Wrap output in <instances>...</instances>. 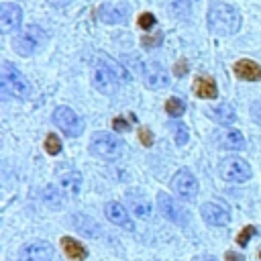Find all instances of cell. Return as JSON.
I'll return each mask as SVG.
<instances>
[{
	"label": "cell",
	"mask_w": 261,
	"mask_h": 261,
	"mask_svg": "<svg viewBox=\"0 0 261 261\" xmlns=\"http://www.w3.org/2000/svg\"><path fill=\"white\" fill-rule=\"evenodd\" d=\"M128 80V73L122 65H118L116 61H112L108 55L100 53L98 59H96V65L92 69V82H94V88L106 96L114 94L118 90V84L120 82H126Z\"/></svg>",
	"instance_id": "obj_1"
},
{
	"label": "cell",
	"mask_w": 261,
	"mask_h": 261,
	"mask_svg": "<svg viewBox=\"0 0 261 261\" xmlns=\"http://www.w3.org/2000/svg\"><path fill=\"white\" fill-rule=\"evenodd\" d=\"M208 27L216 35H234L241 29V14L232 4L214 2L208 8Z\"/></svg>",
	"instance_id": "obj_2"
},
{
	"label": "cell",
	"mask_w": 261,
	"mask_h": 261,
	"mask_svg": "<svg viewBox=\"0 0 261 261\" xmlns=\"http://www.w3.org/2000/svg\"><path fill=\"white\" fill-rule=\"evenodd\" d=\"M0 86H2V92L6 96H14V98H29L31 96L29 80L8 61H4L0 67Z\"/></svg>",
	"instance_id": "obj_3"
},
{
	"label": "cell",
	"mask_w": 261,
	"mask_h": 261,
	"mask_svg": "<svg viewBox=\"0 0 261 261\" xmlns=\"http://www.w3.org/2000/svg\"><path fill=\"white\" fill-rule=\"evenodd\" d=\"M122 149H124V143L112 133H96L90 141V153L106 161L118 159L122 155Z\"/></svg>",
	"instance_id": "obj_4"
},
{
	"label": "cell",
	"mask_w": 261,
	"mask_h": 261,
	"mask_svg": "<svg viewBox=\"0 0 261 261\" xmlns=\"http://www.w3.org/2000/svg\"><path fill=\"white\" fill-rule=\"evenodd\" d=\"M43 43H45V31H43L41 27H37V24H31V27L22 29V31L16 35L12 47H14V51H16L18 55L31 57Z\"/></svg>",
	"instance_id": "obj_5"
},
{
	"label": "cell",
	"mask_w": 261,
	"mask_h": 261,
	"mask_svg": "<svg viewBox=\"0 0 261 261\" xmlns=\"http://www.w3.org/2000/svg\"><path fill=\"white\" fill-rule=\"evenodd\" d=\"M220 175L222 179L230 181V184H243L247 179H251L253 171H251V165L241 159V157H226L220 161Z\"/></svg>",
	"instance_id": "obj_6"
},
{
	"label": "cell",
	"mask_w": 261,
	"mask_h": 261,
	"mask_svg": "<svg viewBox=\"0 0 261 261\" xmlns=\"http://www.w3.org/2000/svg\"><path fill=\"white\" fill-rule=\"evenodd\" d=\"M53 122L57 128H61L67 137H77L84 130V120L69 108V106H57L53 110Z\"/></svg>",
	"instance_id": "obj_7"
},
{
	"label": "cell",
	"mask_w": 261,
	"mask_h": 261,
	"mask_svg": "<svg viewBox=\"0 0 261 261\" xmlns=\"http://www.w3.org/2000/svg\"><path fill=\"white\" fill-rule=\"evenodd\" d=\"M171 190H173L179 198L192 200V198L198 194L200 186H198V179L194 177V173H192L190 169L181 167V169L171 177Z\"/></svg>",
	"instance_id": "obj_8"
},
{
	"label": "cell",
	"mask_w": 261,
	"mask_h": 261,
	"mask_svg": "<svg viewBox=\"0 0 261 261\" xmlns=\"http://www.w3.org/2000/svg\"><path fill=\"white\" fill-rule=\"evenodd\" d=\"M18 259L20 261H55L57 257H55L53 245H49L47 241H33L18 251Z\"/></svg>",
	"instance_id": "obj_9"
},
{
	"label": "cell",
	"mask_w": 261,
	"mask_h": 261,
	"mask_svg": "<svg viewBox=\"0 0 261 261\" xmlns=\"http://www.w3.org/2000/svg\"><path fill=\"white\" fill-rule=\"evenodd\" d=\"M157 204H159V210L163 212V216H165L167 220H171V222H175V224H186V222H188L186 210L179 206V202H177L173 196H169V194H165V192H159V194H157Z\"/></svg>",
	"instance_id": "obj_10"
},
{
	"label": "cell",
	"mask_w": 261,
	"mask_h": 261,
	"mask_svg": "<svg viewBox=\"0 0 261 261\" xmlns=\"http://www.w3.org/2000/svg\"><path fill=\"white\" fill-rule=\"evenodd\" d=\"M20 20H22V10L18 4H12V2H4L0 6V29L2 33H12L20 27Z\"/></svg>",
	"instance_id": "obj_11"
},
{
	"label": "cell",
	"mask_w": 261,
	"mask_h": 261,
	"mask_svg": "<svg viewBox=\"0 0 261 261\" xmlns=\"http://www.w3.org/2000/svg\"><path fill=\"white\" fill-rule=\"evenodd\" d=\"M200 214H202L204 222H206V224H212V226H224V224H228V220H230L228 210H226L224 206L216 204V202H206V204H202V206H200Z\"/></svg>",
	"instance_id": "obj_12"
},
{
	"label": "cell",
	"mask_w": 261,
	"mask_h": 261,
	"mask_svg": "<svg viewBox=\"0 0 261 261\" xmlns=\"http://www.w3.org/2000/svg\"><path fill=\"white\" fill-rule=\"evenodd\" d=\"M126 202H128V210L137 218H149L151 212H153V206H151L149 198L141 190H128L126 192Z\"/></svg>",
	"instance_id": "obj_13"
},
{
	"label": "cell",
	"mask_w": 261,
	"mask_h": 261,
	"mask_svg": "<svg viewBox=\"0 0 261 261\" xmlns=\"http://www.w3.org/2000/svg\"><path fill=\"white\" fill-rule=\"evenodd\" d=\"M143 80H145V86L151 90H159L169 84V75L159 63H147L143 69Z\"/></svg>",
	"instance_id": "obj_14"
},
{
	"label": "cell",
	"mask_w": 261,
	"mask_h": 261,
	"mask_svg": "<svg viewBox=\"0 0 261 261\" xmlns=\"http://www.w3.org/2000/svg\"><path fill=\"white\" fill-rule=\"evenodd\" d=\"M104 214H106V218H108L112 224H116V226H122V228H126V230H133V228H135L128 210H126L120 202H108V204L104 206Z\"/></svg>",
	"instance_id": "obj_15"
},
{
	"label": "cell",
	"mask_w": 261,
	"mask_h": 261,
	"mask_svg": "<svg viewBox=\"0 0 261 261\" xmlns=\"http://www.w3.org/2000/svg\"><path fill=\"white\" fill-rule=\"evenodd\" d=\"M71 224H73L82 234H86V237H90V239L100 237V224H98L94 218L86 216V214L75 212V214L71 216Z\"/></svg>",
	"instance_id": "obj_16"
},
{
	"label": "cell",
	"mask_w": 261,
	"mask_h": 261,
	"mask_svg": "<svg viewBox=\"0 0 261 261\" xmlns=\"http://www.w3.org/2000/svg\"><path fill=\"white\" fill-rule=\"evenodd\" d=\"M234 73L247 82H261V65L251 59H239L234 63Z\"/></svg>",
	"instance_id": "obj_17"
},
{
	"label": "cell",
	"mask_w": 261,
	"mask_h": 261,
	"mask_svg": "<svg viewBox=\"0 0 261 261\" xmlns=\"http://www.w3.org/2000/svg\"><path fill=\"white\" fill-rule=\"evenodd\" d=\"M59 188L63 192V196L69 198H77V194L82 192V175L77 171H67L59 177Z\"/></svg>",
	"instance_id": "obj_18"
},
{
	"label": "cell",
	"mask_w": 261,
	"mask_h": 261,
	"mask_svg": "<svg viewBox=\"0 0 261 261\" xmlns=\"http://www.w3.org/2000/svg\"><path fill=\"white\" fill-rule=\"evenodd\" d=\"M61 247H63V251H65V257L69 259V261H84L86 257H88V251H86V247L82 245V243H77L73 237H61Z\"/></svg>",
	"instance_id": "obj_19"
},
{
	"label": "cell",
	"mask_w": 261,
	"mask_h": 261,
	"mask_svg": "<svg viewBox=\"0 0 261 261\" xmlns=\"http://www.w3.org/2000/svg\"><path fill=\"white\" fill-rule=\"evenodd\" d=\"M194 92H196V96L202 98V100H210V98H216V96H218V90H216L214 80H212V77H206V75L196 77V82H194Z\"/></svg>",
	"instance_id": "obj_20"
},
{
	"label": "cell",
	"mask_w": 261,
	"mask_h": 261,
	"mask_svg": "<svg viewBox=\"0 0 261 261\" xmlns=\"http://www.w3.org/2000/svg\"><path fill=\"white\" fill-rule=\"evenodd\" d=\"M98 16L102 22L106 24H116V22H122L126 12L122 6H110V4H102L100 10H98Z\"/></svg>",
	"instance_id": "obj_21"
},
{
	"label": "cell",
	"mask_w": 261,
	"mask_h": 261,
	"mask_svg": "<svg viewBox=\"0 0 261 261\" xmlns=\"http://www.w3.org/2000/svg\"><path fill=\"white\" fill-rule=\"evenodd\" d=\"M208 114H210V118L212 120H216L218 124H232L234 120H237V114H234V108L230 106V104H218L216 108H212V110H208Z\"/></svg>",
	"instance_id": "obj_22"
},
{
	"label": "cell",
	"mask_w": 261,
	"mask_h": 261,
	"mask_svg": "<svg viewBox=\"0 0 261 261\" xmlns=\"http://www.w3.org/2000/svg\"><path fill=\"white\" fill-rule=\"evenodd\" d=\"M222 149H230V151H239L245 149V137L241 130L237 128H228L222 135Z\"/></svg>",
	"instance_id": "obj_23"
},
{
	"label": "cell",
	"mask_w": 261,
	"mask_h": 261,
	"mask_svg": "<svg viewBox=\"0 0 261 261\" xmlns=\"http://www.w3.org/2000/svg\"><path fill=\"white\" fill-rule=\"evenodd\" d=\"M43 200H45L49 206L59 208V206H61V202H63V192H61V190H57L55 186H47V188H45V192H43Z\"/></svg>",
	"instance_id": "obj_24"
},
{
	"label": "cell",
	"mask_w": 261,
	"mask_h": 261,
	"mask_svg": "<svg viewBox=\"0 0 261 261\" xmlns=\"http://www.w3.org/2000/svg\"><path fill=\"white\" fill-rule=\"evenodd\" d=\"M184 110H186L184 100H179V98H167V102H165V112H167L169 116L177 118V116L184 114Z\"/></svg>",
	"instance_id": "obj_25"
},
{
	"label": "cell",
	"mask_w": 261,
	"mask_h": 261,
	"mask_svg": "<svg viewBox=\"0 0 261 261\" xmlns=\"http://www.w3.org/2000/svg\"><path fill=\"white\" fill-rule=\"evenodd\" d=\"M45 151H47L49 155H57V153L61 151V141H59L57 135L49 133V135L45 137Z\"/></svg>",
	"instance_id": "obj_26"
},
{
	"label": "cell",
	"mask_w": 261,
	"mask_h": 261,
	"mask_svg": "<svg viewBox=\"0 0 261 261\" xmlns=\"http://www.w3.org/2000/svg\"><path fill=\"white\" fill-rule=\"evenodd\" d=\"M257 232V228L253 226V224H247L239 234H237V245H241V247H245L249 241H251V237Z\"/></svg>",
	"instance_id": "obj_27"
},
{
	"label": "cell",
	"mask_w": 261,
	"mask_h": 261,
	"mask_svg": "<svg viewBox=\"0 0 261 261\" xmlns=\"http://www.w3.org/2000/svg\"><path fill=\"white\" fill-rule=\"evenodd\" d=\"M161 41H163V35H161V33H157V35H145V37L141 39V45L147 47V49H151V47H159Z\"/></svg>",
	"instance_id": "obj_28"
},
{
	"label": "cell",
	"mask_w": 261,
	"mask_h": 261,
	"mask_svg": "<svg viewBox=\"0 0 261 261\" xmlns=\"http://www.w3.org/2000/svg\"><path fill=\"white\" fill-rule=\"evenodd\" d=\"M173 139H175V143H177V145H186V143H188V139H190L188 126H186V124H177V126H175V135H173Z\"/></svg>",
	"instance_id": "obj_29"
},
{
	"label": "cell",
	"mask_w": 261,
	"mask_h": 261,
	"mask_svg": "<svg viewBox=\"0 0 261 261\" xmlns=\"http://www.w3.org/2000/svg\"><path fill=\"white\" fill-rule=\"evenodd\" d=\"M139 27H141L143 31L153 29V27H155V16H153L151 12H143V14L139 16Z\"/></svg>",
	"instance_id": "obj_30"
},
{
	"label": "cell",
	"mask_w": 261,
	"mask_h": 261,
	"mask_svg": "<svg viewBox=\"0 0 261 261\" xmlns=\"http://www.w3.org/2000/svg\"><path fill=\"white\" fill-rule=\"evenodd\" d=\"M171 12L177 16V14H181V16H186L188 14V4L184 2V0H173L171 2Z\"/></svg>",
	"instance_id": "obj_31"
},
{
	"label": "cell",
	"mask_w": 261,
	"mask_h": 261,
	"mask_svg": "<svg viewBox=\"0 0 261 261\" xmlns=\"http://www.w3.org/2000/svg\"><path fill=\"white\" fill-rule=\"evenodd\" d=\"M139 139H141V143L145 145V147H151L153 145V133L149 130V128H139Z\"/></svg>",
	"instance_id": "obj_32"
},
{
	"label": "cell",
	"mask_w": 261,
	"mask_h": 261,
	"mask_svg": "<svg viewBox=\"0 0 261 261\" xmlns=\"http://www.w3.org/2000/svg\"><path fill=\"white\" fill-rule=\"evenodd\" d=\"M173 73H175L177 77H184V75L188 73V61H186V59H179V61L173 65Z\"/></svg>",
	"instance_id": "obj_33"
},
{
	"label": "cell",
	"mask_w": 261,
	"mask_h": 261,
	"mask_svg": "<svg viewBox=\"0 0 261 261\" xmlns=\"http://www.w3.org/2000/svg\"><path fill=\"white\" fill-rule=\"evenodd\" d=\"M128 126H130V124H128V120H124L122 116H116V118L112 120V128H114V130H118V133L128 130Z\"/></svg>",
	"instance_id": "obj_34"
},
{
	"label": "cell",
	"mask_w": 261,
	"mask_h": 261,
	"mask_svg": "<svg viewBox=\"0 0 261 261\" xmlns=\"http://www.w3.org/2000/svg\"><path fill=\"white\" fill-rule=\"evenodd\" d=\"M251 116H253V120L257 124H261V100H257V102L251 104Z\"/></svg>",
	"instance_id": "obj_35"
},
{
	"label": "cell",
	"mask_w": 261,
	"mask_h": 261,
	"mask_svg": "<svg viewBox=\"0 0 261 261\" xmlns=\"http://www.w3.org/2000/svg\"><path fill=\"white\" fill-rule=\"evenodd\" d=\"M224 261H245V257L239 255V253H234V251H226L224 253Z\"/></svg>",
	"instance_id": "obj_36"
},
{
	"label": "cell",
	"mask_w": 261,
	"mask_h": 261,
	"mask_svg": "<svg viewBox=\"0 0 261 261\" xmlns=\"http://www.w3.org/2000/svg\"><path fill=\"white\" fill-rule=\"evenodd\" d=\"M49 4H53V6H65L67 2H71V0H47Z\"/></svg>",
	"instance_id": "obj_37"
},
{
	"label": "cell",
	"mask_w": 261,
	"mask_h": 261,
	"mask_svg": "<svg viewBox=\"0 0 261 261\" xmlns=\"http://www.w3.org/2000/svg\"><path fill=\"white\" fill-rule=\"evenodd\" d=\"M204 261H216V259H204Z\"/></svg>",
	"instance_id": "obj_38"
}]
</instances>
